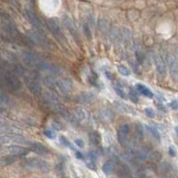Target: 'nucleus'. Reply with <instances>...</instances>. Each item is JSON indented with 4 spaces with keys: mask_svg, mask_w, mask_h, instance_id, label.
<instances>
[{
    "mask_svg": "<svg viewBox=\"0 0 178 178\" xmlns=\"http://www.w3.org/2000/svg\"><path fill=\"white\" fill-rule=\"evenodd\" d=\"M23 60L24 63H26L28 66L33 67L40 71L47 72L51 75L55 76L61 74V70L56 65L45 60L44 58L40 57L38 54H34L31 51H24L23 53Z\"/></svg>",
    "mask_w": 178,
    "mask_h": 178,
    "instance_id": "1",
    "label": "nucleus"
},
{
    "mask_svg": "<svg viewBox=\"0 0 178 178\" xmlns=\"http://www.w3.org/2000/svg\"><path fill=\"white\" fill-rule=\"evenodd\" d=\"M0 77L2 87H6V90L11 92H17L21 89L22 83L17 77V74L14 71L1 66Z\"/></svg>",
    "mask_w": 178,
    "mask_h": 178,
    "instance_id": "2",
    "label": "nucleus"
},
{
    "mask_svg": "<svg viewBox=\"0 0 178 178\" xmlns=\"http://www.w3.org/2000/svg\"><path fill=\"white\" fill-rule=\"evenodd\" d=\"M44 99L45 101L48 105V107H50L51 110H54L55 112L59 113L60 115H62L64 118H68L70 116V112L68 111V110L65 108V106L62 105V103L59 101V98L51 92H47L44 95Z\"/></svg>",
    "mask_w": 178,
    "mask_h": 178,
    "instance_id": "3",
    "label": "nucleus"
},
{
    "mask_svg": "<svg viewBox=\"0 0 178 178\" xmlns=\"http://www.w3.org/2000/svg\"><path fill=\"white\" fill-rule=\"evenodd\" d=\"M47 26L48 30L51 31V33L54 35V37L56 39V40L60 43V45H62L63 48H67L68 47V41H67L66 38L64 37L63 32L61 30L57 21L54 18H49L47 20Z\"/></svg>",
    "mask_w": 178,
    "mask_h": 178,
    "instance_id": "4",
    "label": "nucleus"
},
{
    "mask_svg": "<svg viewBox=\"0 0 178 178\" xmlns=\"http://www.w3.org/2000/svg\"><path fill=\"white\" fill-rule=\"evenodd\" d=\"M44 33V32H43ZM41 31L35 30V31H28V37L33 41L34 44L40 46V47L47 48L49 50H54V44L47 39V37L43 34Z\"/></svg>",
    "mask_w": 178,
    "mask_h": 178,
    "instance_id": "5",
    "label": "nucleus"
},
{
    "mask_svg": "<svg viewBox=\"0 0 178 178\" xmlns=\"http://www.w3.org/2000/svg\"><path fill=\"white\" fill-rule=\"evenodd\" d=\"M24 165L26 168H30V169H34V170H39L40 172L43 173H48L51 167L49 165V163L46 161L45 159H39V158H31L25 160Z\"/></svg>",
    "mask_w": 178,
    "mask_h": 178,
    "instance_id": "6",
    "label": "nucleus"
},
{
    "mask_svg": "<svg viewBox=\"0 0 178 178\" xmlns=\"http://www.w3.org/2000/svg\"><path fill=\"white\" fill-rule=\"evenodd\" d=\"M24 17L26 18V20L28 21V23L31 24L33 28H35L36 30L39 31H45L44 29V24L42 23V21L39 18V16L37 15L32 10L26 8L24 10Z\"/></svg>",
    "mask_w": 178,
    "mask_h": 178,
    "instance_id": "7",
    "label": "nucleus"
},
{
    "mask_svg": "<svg viewBox=\"0 0 178 178\" xmlns=\"http://www.w3.org/2000/svg\"><path fill=\"white\" fill-rule=\"evenodd\" d=\"M63 23L66 26V28L68 29V31L71 34L73 39L76 41L77 45H81V40H80V37H79V33L77 31V28L75 26V24L73 23V21L70 19V17L65 16L63 17Z\"/></svg>",
    "mask_w": 178,
    "mask_h": 178,
    "instance_id": "8",
    "label": "nucleus"
},
{
    "mask_svg": "<svg viewBox=\"0 0 178 178\" xmlns=\"http://www.w3.org/2000/svg\"><path fill=\"white\" fill-rule=\"evenodd\" d=\"M25 84L27 85V87L29 88V90L31 91V93H33L36 96H41L43 91H42V87L37 80H35L32 77H25L24 78Z\"/></svg>",
    "mask_w": 178,
    "mask_h": 178,
    "instance_id": "9",
    "label": "nucleus"
},
{
    "mask_svg": "<svg viewBox=\"0 0 178 178\" xmlns=\"http://www.w3.org/2000/svg\"><path fill=\"white\" fill-rule=\"evenodd\" d=\"M30 150L31 149L19 146V145H7L5 148H3L2 152H6L8 154L17 155L19 157H22V156H25V155L28 154Z\"/></svg>",
    "mask_w": 178,
    "mask_h": 178,
    "instance_id": "10",
    "label": "nucleus"
},
{
    "mask_svg": "<svg viewBox=\"0 0 178 178\" xmlns=\"http://www.w3.org/2000/svg\"><path fill=\"white\" fill-rule=\"evenodd\" d=\"M130 133V126L128 124L122 125L118 130V143L126 147L128 142V135Z\"/></svg>",
    "mask_w": 178,
    "mask_h": 178,
    "instance_id": "11",
    "label": "nucleus"
},
{
    "mask_svg": "<svg viewBox=\"0 0 178 178\" xmlns=\"http://www.w3.org/2000/svg\"><path fill=\"white\" fill-rule=\"evenodd\" d=\"M168 64L170 70L171 77H173L174 80L177 81L178 80V61L174 55H168L167 57Z\"/></svg>",
    "mask_w": 178,
    "mask_h": 178,
    "instance_id": "12",
    "label": "nucleus"
},
{
    "mask_svg": "<svg viewBox=\"0 0 178 178\" xmlns=\"http://www.w3.org/2000/svg\"><path fill=\"white\" fill-rule=\"evenodd\" d=\"M56 86L63 93H68L73 89V81L70 78H62L56 81Z\"/></svg>",
    "mask_w": 178,
    "mask_h": 178,
    "instance_id": "13",
    "label": "nucleus"
},
{
    "mask_svg": "<svg viewBox=\"0 0 178 178\" xmlns=\"http://www.w3.org/2000/svg\"><path fill=\"white\" fill-rule=\"evenodd\" d=\"M28 144H29V148L31 149V151L36 152L37 154L45 156V155L50 153L49 149L47 146H45L44 144L39 143V142H29Z\"/></svg>",
    "mask_w": 178,
    "mask_h": 178,
    "instance_id": "14",
    "label": "nucleus"
},
{
    "mask_svg": "<svg viewBox=\"0 0 178 178\" xmlns=\"http://www.w3.org/2000/svg\"><path fill=\"white\" fill-rule=\"evenodd\" d=\"M0 130L3 134H7V135H22L23 134V132L18 127L11 124H7V123H1Z\"/></svg>",
    "mask_w": 178,
    "mask_h": 178,
    "instance_id": "15",
    "label": "nucleus"
},
{
    "mask_svg": "<svg viewBox=\"0 0 178 178\" xmlns=\"http://www.w3.org/2000/svg\"><path fill=\"white\" fill-rule=\"evenodd\" d=\"M154 62L157 72L160 76H165L166 72H167V66H166V63L164 62V60L159 55H156L154 58Z\"/></svg>",
    "mask_w": 178,
    "mask_h": 178,
    "instance_id": "16",
    "label": "nucleus"
},
{
    "mask_svg": "<svg viewBox=\"0 0 178 178\" xmlns=\"http://www.w3.org/2000/svg\"><path fill=\"white\" fill-rule=\"evenodd\" d=\"M18 159H19V156H17V155L9 154L6 156H2L0 159V164L2 167L9 166L13 163L16 162L18 160Z\"/></svg>",
    "mask_w": 178,
    "mask_h": 178,
    "instance_id": "17",
    "label": "nucleus"
},
{
    "mask_svg": "<svg viewBox=\"0 0 178 178\" xmlns=\"http://www.w3.org/2000/svg\"><path fill=\"white\" fill-rule=\"evenodd\" d=\"M95 95L91 92H84L77 95V101L82 103H90L94 100Z\"/></svg>",
    "mask_w": 178,
    "mask_h": 178,
    "instance_id": "18",
    "label": "nucleus"
},
{
    "mask_svg": "<svg viewBox=\"0 0 178 178\" xmlns=\"http://www.w3.org/2000/svg\"><path fill=\"white\" fill-rule=\"evenodd\" d=\"M96 155L93 151H90L88 152L87 155V160H86V166L87 168H89L90 169H93L95 170L96 169V166H95V163H96Z\"/></svg>",
    "mask_w": 178,
    "mask_h": 178,
    "instance_id": "19",
    "label": "nucleus"
},
{
    "mask_svg": "<svg viewBox=\"0 0 178 178\" xmlns=\"http://www.w3.org/2000/svg\"><path fill=\"white\" fill-rule=\"evenodd\" d=\"M136 90L141 93L142 94H143L144 96H146L148 98H152L153 97V93L151 92V90H150L146 85H142V84H137L135 85Z\"/></svg>",
    "mask_w": 178,
    "mask_h": 178,
    "instance_id": "20",
    "label": "nucleus"
},
{
    "mask_svg": "<svg viewBox=\"0 0 178 178\" xmlns=\"http://www.w3.org/2000/svg\"><path fill=\"white\" fill-rule=\"evenodd\" d=\"M113 167L114 166H113V162L112 161L109 160L107 162H105L103 164V166H102L103 173L106 174V175H110L112 173V171H113Z\"/></svg>",
    "mask_w": 178,
    "mask_h": 178,
    "instance_id": "21",
    "label": "nucleus"
},
{
    "mask_svg": "<svg viewBox=\"0 0 178 178\" xmlns=\"http://www.w3.org/2000/svg\"><path fill=\"white\" fill-rule=\"evenodd\" d=\"M121 85H120L118 83L114 85V90H115V92L118 96H120L121 98H126V92H125L123 86H121Z\"/></svg>",
    "mask_w": 178,
    "mask_h": 178,
    "instance_id": "22",
    "label": "nucleus"
},
{
    "mask_svg": "<svg viewBox=\"0 0 178 178\" xmlns=\"http://www.w3.org/2000/svg\"><path fill=\"white\" fill-rule=\"evenodd\" d=\"M75 117L77 118V120H85V118H86V113L85 110L81 109H77L75 111Z\"/></svg>",
    "mask_w": 178,
    "mask_h": 178,
    "instance_id": "23",
    "label": "nucleus"
},
{
    "mask_svg": "<svg viewBox=\"0 0 178 178\" xmlns=\"http://www.w3.org/2000/svg\"><path fill=\"white\" fill-rule=\"evenodd\" d=\"M135 134L138 139L142 140L143 138V126L140 123L135 125Z\"/></svg>",
    "mask_w": 178,
    "mask_h": 178,
    "instance_id": "24",
    "label": "nucleus"
},
{
    "mask_svg": "<svg viewBox=\"0 0 178 178\" xmlns=\"http://www.w3.org/2000/svg\"><path fill=\"white\" fill-rule=\"evenodd\" d=\"M148 129H149V131L151 133V135H153V137H154L155 139H157L158 141H160V134H159V130L156 127H154V126H149Z\"/></svg>",
    "mask_w": 178,
    "mask_h": 178,
    "instance_id": "25",
    "label": "nucleus"
},
{
    "mask_svg": "<svg viewBox=\"0 0 178 178\" xmlns=\"http://www.w3.org/2000/svg\"><path fill=\"white\" fill-rule=\"evenodd\" d=\"M60 142L62 143V144L63 145V146H65V147H69L70 149H71V150H75L74 147L72 146L71 143H70V141L67 139L65 136H63V135L60 136Z\"/></svg>",
    "mask_w": 178,
    "mask_h": 178,
    "instance_id": "26",
    "label": "nucleus"
},
{
    "mask_svg": "<svg viewBox=\"0 0 178 178\" xmlns=\"http://www.w3.org/2000/svg\"><path fill=\"white\" fill-rule=\"evenodd\" d=\"M118 71L122 76H125V77H128V76L130 75L129 70H128L126 67L123 66V65H120V66L118 67Z\"/></svg>",
    "mask_w": 178,
    "mask_h": 178,
    "instance_id": "27",
    "label": "nucleus"
},
{
    "mask_svg": "<svg viewBox=\"0 0 178 178\" xmlns=\"http://www.w3.org/2000/svg\"><path fill=\"white\" fill-rule=\"evenodd\" d=\"M0 100H1L2 105H4V104L7 105V103L9 102V97H8L7 94L6 93V92L4 91L3 87H2V90H1V97H0Z\"/></svg>",
    "mask_w": 178,
    "mask_h": 178,
    "instance_id": "28",
    "label": "nucleus"
},
{
    "mask_svg": "<svg viewBox=\"0 0 178 178\" xmlns=\"http://www.w3.org/2000/svg\"><path fill=\"white\" fill-rule=\"evenodd\" d=\"M90 140H91V142H92V143H95V144H97V143H100V141H101V137H100V135H99V134H98V133L93 132V134H91V135H90Z\"/></svg>",
    "mask_w": 178,
    "mask_h": 178,
    "instance_id": "29",
    "label": "nucleus"
},
{
    "mask_svg": "<svg viewBox=\"0 0 178 178\" xmlns=\"http://www.w3.org/2000/svg\"><path fill=\"white\" fill-rule=\"evenodd\" d=\"M83 29H84V32H85V37L87 38L88 40H91V39H92V33H91V31H90L89 27L85 24V25L83 26Z\"/></svg>",
    "mask_w": 178,
    "mask_h": 178,
    "instance_id": "30",
    "label": "nucleus"
},
{
    "mask_svg": "<svg viewBox=\"0 0 178 178\" xmlns=\"http://www.w3.org/2000/svg\"><path fill=\"white\" fill-rule=\"evenodd\" d=\"M44 135L47 136V138H49V139H54V138H55V134H54V132L50 130V129L45 130V131H44Z\"/></svg>",
    "mask_w": 178,
    "mask_h": 178,
    "instance_id": "31",
    "label": "nucleus"
},
{
    "mask_svg": "<svg viewBox=\"0 0 178 178\" xmlns=\"http://www.w3.org/2000/svg\"><path fill=\"white\" fill-rule=\"evenodd\" d=\"M129 98H130V100H132V101H134V102H137L138 101V97H137V95L135 94V91H133V89H130V92H129Z\"/></svg>",
    "mask_w": 178,
    "mask_h": 178,
    "instance_id": "32",
    "label": "nucleus"
},
{
    "mask_svg": "<svg viewBox=\"0 0 178 178\" xmlns=\"http://www.w3.org/2000/svg\"><path fill=\"white\" fill-rule=\"evenodd\" d=\"M144 111H145L146 115H147L148 117H150V118H154L155 114H156L154 110L151 108H146L144 110Z\"/></svg>",
    "mask_w": 178,
    "mask_h": 178,
    "instance_id": "33",
    "label": "nucleus"
},
{
    "mask_svg": "<svg viewBox=\"0 0 178 178\" xmlns=\"http://www.w3.org/2000/svg\"><path fill=\"white\" fill-rule=\"evenodd\" d=\"M8 3L13 6L14 8L19 9V3L17 2V0H6Z\"/></svg>",
    "mask_w": 178,
    "mask_h": 178,
    "instance_id": "34",
    "label": "nucleus"
},
{
    "mask_svg": "<svg viewBox=\"0 0 178 178\" xmlns=\"http://www.w3.org/2000/svg\"><path fill=\"white\" fill-rule=\"evenodd\" d=\"M169 107L173 110H176L178 109V100H175V101H171L169 103Z\"/></svg>",
    "mask_w": 178,
    "mask_h": 178,
    "instance_id": "35",
    "label": "nucleus"
},
{
    "mask_svg": "<svg viewBox=\"0 0 178 178\" xmlns=\"http://www.w3.org/2000/svg\"><path fill=\"white\" fill-rule=\"evenodd\" d=\"M75 143L76 145L78 146L79 148H83L84 147V142L81 139H76L75 140Z\"/></svg>",
    "mask_w": 178,
    "mask_h": 178,
    "instance_id": "36",
    "label": "nucleus"
},
{
    "mask_svg": "<svg viewBox=\"0 0 178 178\" xmlns=\"http://www.w3.org/2000/svg\"><path fill=\"white\" fill-rule=\"evenodd\" d=\"M169 154L172 156V157H175L176 154V150L174 149L173 147L169 148Z\"/></svg>",
    "mask_w": 178,
    "mask_h": 178,
    "instance_id": "37",
    "label": "nucleus"
},
{
    "mask_svg": "<svg viewBox=\"0 0 178 178\" xmlns=\"http://www.w3.org/2000/svg\"><path fill=\"white\" fill-rule=\"evenodd\" d=\"M75 154H76V157H77V159H82L83 158H84V155L82 154L80 151H76L75 152Z\"/></svg>",
    "mask_w": 178,
    "mask_h": 178,
    "instance_id": "38",
    "label": "nucleus"
},
{
    "mask_svg": "<svg viewBox=\"0 0 178 178\" xmlns=\"http://www.w3.org/2000/svg\"><path fill=\"white\" fill-rule=\"evenodd\" d=\"M105 75H106V77H108L109 79H111V77H112V75H111V73L108 71V70H106L105 71Z\"/></svg>",
    "mask_w": 178,
    "mask_h": 178,
    "instance_id": "39",
    "label": "nucleus"
},
{
    "mask_svg": "<svg viewBox=\"0 0 178 178\" xmlns=\"http://www.w3.org/2000/svg\"><path fill=\"white\" fill-rule=\"evenodd\" d=\"M176 135H178V126L176 127Z\"/></svg>",
    "mask_w": 178,
    "mask_h": 178,
    "instance_id": "40",
    "label": "nucleus"
}]
</instances>
